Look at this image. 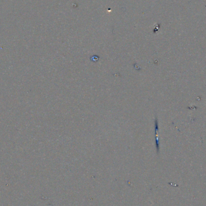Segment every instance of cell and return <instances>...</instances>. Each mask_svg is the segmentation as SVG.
<instances>
[{
	"label": "cell",
	"instance_id": "obj_1",
	"mask_svg": "<svg viewBox=\"0 0 206 206\" xmlns=\"http://www.w3.org/2000/svg\"><path fill=\"white\" fill-rule=\"evenodd\" d=\"M155 138H156V149L158 153L159 150H160V143H159V140H158V121L157 118L156 117L155 120Z\"/></svg>",
	"mask_w": 206,
	"mask_h": 206
}]
</instances>
